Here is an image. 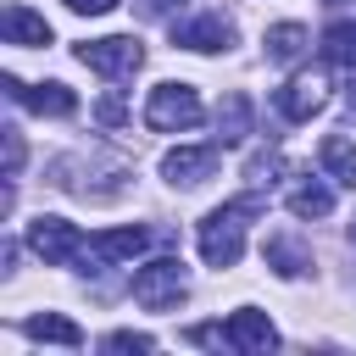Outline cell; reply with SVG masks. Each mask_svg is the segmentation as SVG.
<instances>
[{
    "label": "cell",
    "mask_w": 356,
    "mask_h": 356,
    "mask_svg": "<svg viewBox=\"0 0 356 356\" xmlns=\"http://www.w3.org/2000/svg\"><path fill=\"white\" fill-rule=\"evenodd\" d=\"M306 39H312V33H306L300 22H278V28H267V56L289 67V61L306 56Z\"/></svg>",
    "instance_id": "2e32d148"
},
{
    "label": "cell",
    "mask_w": 356,
    "mask_h": 356,
    "mask_svg": "<svg viewBox=\"0 0 356 356\" xmlns=\"http://www.w3.org/2000/svg\"><path fill=\"white\" fill-rule=\"evenodd\" d=\"M323 56H328V61L356 67V22H334V28L323 33Z\"/></svg>",
    "instance_id": "d6986e66"
},
{
    "label": "cell",
    "mask_w": 356,
    "mask_h": 356,
    "mask_svg": "<svg viewBox=\"0 0 356 356\" xmlns=\"http://www.w3.org/2000/svg\"><path fill=\"white\" fill-rule=\"evenodd\" d=\"M28 250L44 261V267H67L83 256V234L67 222V217H33L28 222Z\"/></svg>",
    "instance_id": "5b68a950"
},
{
    "label": "cell",
    "mask_w": 356,
    "mask_h": 356,
    "mask_svg": "<svg viewBox=\"0 0 356 356\" xmlns=\"http://www.w3.org/2000/svg\"><path fill=\"white\" fill-rule=\"evenodd\" d=\"M106 350H156V339L134 334V328H117V334H106Z\"/></svg>",
    "instance_id": "44dd1931"
},
{
    "label": "cell",
    "mask_w": 356,
    "mask_h": 356,
    "mask_svg": "<svg viewBox=\"0 0 356 356\" xmlns=\"http://www.w3.org/2000/svg\"><path fill=\"white\" fill-rule=\"evenodd\" d=\"M273 106H278L284 122H312V117L328 106V78H323V72H295V78L273 95Z\"/></svg>",
    "instance_id": "52a82bcc"
},
{
    "label": "cell",
    "mask_w": 356,
    "mask_h": 356,
    "mask_svg": "<svg viewBox=\"0 0 356 356\" xmlns=\"http://www.w3.org/2000/svg\"><path fill=\"white\" fill-rule=\"evenodd\" d=\"M184 295H189V273H184L178 256H156V261H145V267L134 273V300H139L145 312H167V306H178Z\"/></svg>",
    "instance_id": "7a4b0ae2"
},
{
    "label": "cell",
    "mask_w": 356,
    "mask_h": 356,
    "mask_svg": "<svg viewBox=\"0 0 356 356\" xmlns=\"http://www.w3.org/2000/svg\"><path fill=\"white\" fill-rule=\"evenodd\" d=\"M0 134H6V172H17L22 167V134L17 128H0Z\"/></svg>",
    "instance_id": "7402d4cb"
},
{
    "label": "cell",
    "mask_w": 356,
    "mask_h": 356,
    "mask_svg": "<svg viewBox=\"0 0 356 356\" xmlns=\"http://www.w3.org/2000/svg\"><path fill=\"white\" fill-rule=\"evenodd\" d=\"M100 122H122V100H117V95L100 100Z\"/></svg>",
    "instance_id": "d4e9b609"
},
{
    "label": "cell",
    "mask_w": 356,
    "mask_h": 356,
    "mask_svg": "<svg viewBox=\"0 0 356 356\" xmlns=\"http://www.w3.org/2000/svg\"><path fill=\"white\" fill-rule=\"evenodd\" d=\"M256 211H261V200H250V195L206 211V217H200V234H195L200 261H206V267H234V261L245 256V228H250Z\"/></svg>",
    "instance_id": "6da1fadb"
},
{
    "label": "cell",
    "mask_w": 356,
    "mask_h": 356,
    "mask_svg": "<svg viewBox=\"0 0 356 356\" xmlns=\"http://www.w3.org/2000/svg\"><path fill=\"white\" fill-rule=\"evenodd\" d=\"M78 61H83L89 72H100V78H134V72L145 67V44H139L134 33H106V39L78 44Z\"/></svg>",
    "instance_id": "277c9868"
},
{
    "label": "cell",
    "mask_w": 356,
    "mask_h": 356,
    "mask_svg": "<svg viewBox=\"0 0 356 356\" xmlns=\"http://www.w3.org/2000/svg\"><path fill=\"white\" fill-rule=\"evenodd\" d=\"M189 339L195 345H211V350H234L228 345V323H200V328H189Z\"/></svg>",
    "instance_id": "ffe728a7"
},
{
    "label": "cell",
    "mask_w": 356,
    "mask_h": 356,
    "mask_svg": "<svg viewBox=\"0 0 356 356\" xmlns=\"http://www.w3.org/2000/svg\"><path fill=\"white\" fill-rule=\"evenodd\" d=\"M172 44H178V50L217 56V50H228V44H234V22H228L222 11H200V17H189V22H178V28H172Z\"/></svg>",
    "instance_id": "ba28073f"
},
{
    "label": "cell",
    "mask_w": 356,
    "mask_h": 356,
    "mask_svg": "<svg viewBox=\"0 0 356 356\" xmlns=\"http://www.w3.org/2000/svg\"><path fill=\"white\" fill-rule=\"evenodd\" d=\"M200 111H206V106H200V95H195L189 83H156L150 100H145V128L178 134V128H195Z\"/></svg>",
    "instance_id": "3957f363"
},
{
    "label": "cell",
    "mask_w": 356,
    "mask_h": 356,
    "mask_svg": "<svg viewBox=\"0 0 356 356\" xmlns=\"http://www.w3.org/2000/svg\"><path fill=\"white\" fill-rule=\"evenodd\" d=\"M250 134V100L245 95H228L222 106H217V139L222 145H239Z\"/></svg>",
    "instance_id": "e0dca14e"
},
{
    "label": "cell",
    "mask_w": 356,
    "mask_h": 356,
    "mask_svg": "<svg viewBox=\"0 0 356 356\" xmlns=\"http://www.w3.org/2000/svg\"><path fill=\"white\" fill-rule=\"evenodd\" d=\"M284 200H289L295 217H328V211H334V189H328L323 178H295Z\"/></svg>",
    "instance_id": "5bb4252c"
},
{
    "label": "cell",
    "mask_w": 356,
    "mask_h": 356,
    "mask_svg": "<svg viewBox=\"0 0 356 356\" xmlns=\"http://www.w3.org/2000/svg\"><path fill=\"white\" fill-rule=\"evenodd\" d=\"M139 6V17H167V11H178L184 0H134Z\"/></svg>",
    "instance_id": "cb8c5ba5"
},
{
    "label": "cell",
    "mask_w": 356,
    "mask_h": 356,
    "mask_svg": "<svg viewBox=\"0 0 356 356\" xmlns=\"http://www.w3.org/2000/svg\"><path fill=\"white\" fill-rule=\"evenodd\" d=\"M328 6H339V0H328Z\"/></svg>",
    "instance_id": "4316f807"
},
{
    "label": "cell",
    "mask_w": 356,
    "mask_h": 356,
    "mask_svg": "<svg viewBox=\"0 0 356 356\" xmlns=\"http://www.w3.org/2000/svg\"><path fill=\"white\" fill-rule=\"evenodd\" d=\"M350 106H356V78H350Z\"/></svg>",
    "instance_id": "484cf974"
},
{
    "label": "cell",
    "mask_w": 356,
    "mask_h": 356,
    "mask_svg": "<svg viewBox=\"0 0 356 356\" xmlns=\"http://www.w3.org/2000/svg\"><path fill=\"white\" fill-rule=\"evenodd\" d=\"M217 172V145H178V150H167L161 156V178L167 184H206Z\"/></svg>",
    "instance_id": "30bf717a"
},
{
    "label": "cell",
    "mask_w": 356,
    "mask_h": 356,
    "mask_svg": "<svg viewBox=\"0 0 356 356\" xmlns=\"http://www.w3.org/2000/svg\"><path fill=\"white\" fill-rule=\"evenodd\" d=\"M22 334H28V339H44V345H67V350L83 345V328H78L72 317H61V312H33V317L22 323Z\"/></svg>",
    "instance_id": "4fadbf2b"
},
{
    "label": "cell",
    "mask_w": 356,
    "mask_h": 356,
    "mask_svg": "<svg viewBox=\"0 0 356 356\" xmlns=\"http://www.w3.org/2000/svg\"><path fill=\"white\" fill-rule=\"evenodd\" d=\"M0 33H6V44H50V22L39 11H28V6H6Z\"/></svg>",
    "instance_id": "7c38bea8"
},
{
    "label": "cell",
    "mask_w": 356,
    "mask_h": 356,
    "mask_svg": "<svg viewBox=\"0 0 356 356\" xmlns=\"http://www.w3.org/2000/svg\"><path fill=\"white\" fill-rule=\"evenodd\" d=\"M228 345H234V350H250V356H261V350H273V345H278V328L267 323V312H256V306H239V312L228 317Z\"/></svg>",
    "instance_id": "8fae6325"
},
{
    "label": "cell",
    "mask_w": 356,
    "mask_h": 356,
    "mask_svg": "<svg viewBox=\"0 0 356 356\" xmlns=\"http://www.w3.org/2000/svg\"><path fill=\"white\" fill-rule=\"evenodd\" d=\"M0 83H6L11 100H22V106L39 111V117H72V111H78V95H72L67 83H22V78H11V72H6Z\"/></svg>",
    "instance_id": "9c48e42d"
},
{
    "label": "cell",
    "mask_w": 356,
    "mask_h": 356,
    "mask_svg": "<svg viewBox=\"0 0 356 356\" xmlns=\"http://www.w3.org/2000/svg\"><path fill=\"white\" fill-rule=\"evenodd\" d=\"M145 245H150V228H134V222H128V228H100V234L83 239V256H78V261H83V273H89V267L100 273V267H122V261H134Z\"/></svg>",
    "instance_id": "8992f818"
},
{
    "label": "cell",
    "mask_w": 356,
    "mask_h": 356,
    "mask_svg": "<svg viewBox=\"0 0 356 356\" xmlns=\"http://www.w3.org/2000/svg\"><path fill=\"white\" fill-rule=\"evenodd\" d=\"M117 0H67V11H78V17H106Z\"/></svg>",
    "instance_id": "603a6c76"
},
{
    "label": "cell",
    "mask_w": 356,
    "mask_h": 356,
    "mask_svg": "<svg viewBox=\"0 0 356 356\" xmlns=\"http://www.w3.org/2000/svg\"><path fill=\"white\" fill-rule=\"evenodd\" d=\"M267 267H273L278 278H300V273L312 267V256H306L295 239H267Z\"/></svg>",
    "instance_id": "ac0fdd59"
},
{
    "label": "cell",
    "mask_w": 356,
    "mask_h": 356,
    "mask_svg": "<svg viewBox=\"0 0 356 356\" xmlns=\"http://www.w3.org/2000/svg\"><path fill=\"white\" fill-rule=\"evenodd\" d=\"M317 161H323V172H328L334 184L356 189V145H350L345 134H328V139H323V150H317Z\"/></svg>",
    "instance_id": "9a60e30c"
}]
</instances>
